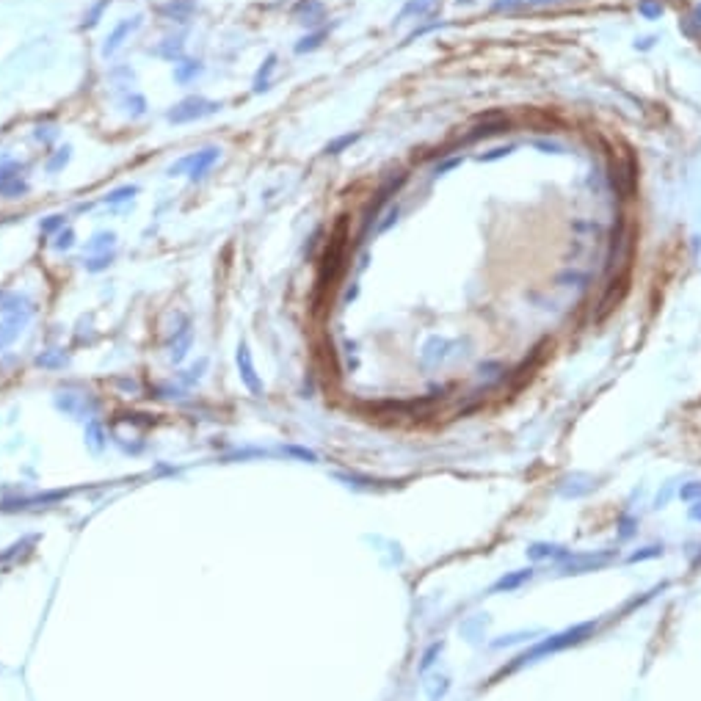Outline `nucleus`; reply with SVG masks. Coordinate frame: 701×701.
<instances>
[{
	"label": "nucleus",
	"mask_w": 701,
	"mask_h": 701,
	"mask_svg": "<svg viewBox=\"0 0 701 701\" xmlns=\"http://www.w3.org/2000/svg\"><path fill=\"white\" fill-rule=\"evenodd\" d=\"M282 453L295 456V459L309 462V464H315V462H318V453H315V450H309V448H301V445H282Z\"/></svg>",
	"instance_id": "4c0bfd02"
},
{
	"label": "nucleus",
	"mask_w": 701,
	"mask_h": 701,
	"mask_svg": "<svg viewBox=\"0 0 701 701\" xmlns=\"http://www.w3.org/2000/svg\"><path fill=\"white\" fill-rule=\"evenodd\" d=\"M205 75V64L199 61V58H180L177 64H174V72H172V78H174V83L177 86H191L194 80H199Z\"/></svg>",
	"instance_id": "4468645a"
},
{
	"label": "nucleus",
	"mask_w": 701,
	"mask_h": 701,
	"mask_svg": "<svg viewBox=\"0 0 701 701\" xmlns=\"http://www.w3.org/2000/svg\"><path fill=\"white\" fill-rule=\"evenodd\" d=\"M533 569H519V572H508V574H502L491 588H489V594H508V591H516L519 585H525L527 580H533Z\"/></svg>",
	"instance_id": "a211bd4d"
},
{
	"label": "nucleus",
	"mask_w": 701,
	"mask_h": 701,
	"mask_svg": "<svg viewBox=\"0 0 701 701\" xmlns=\"http://www.w3.org/2000/svg\"><path fill=\"white\" fill-rule=\"evenodd\" d=\"M663 555V547H644L638 552H632L627 558V563H641V561H652V558H660Z\"/></svg>",
	"instance_id": "79ce46f5"
},
{
	"label": "nucleus",
	"mask_w": 701,
	"mask_h": 701,
	"mask_svg": "<svg viewBox=\"0 0 701 701\" xmlns=\"http://www.w3.org/2000/svg\"><path fill=\"white\" fill-rule=\"evenodd\" d=\"M508 130V119H497V122H489V125H480L475 127L472 133H467V141H477V138H491L497 133H505Z\"/></svg>",
	"instance_id": "7c9ffc66"
},
{
	"label": "nucleus",
	"mask_w": 701,
	"mask_h": 701,
	"mask_svg": "<svg viewBox=\"0 0 701 701\" xmlns=\"http://www.w3.org/2000/svg\"><path fill=\"white\" fill-rule=\"evenodd\" d=\"M205 370H208V359L202 356V359H199L197 365H191L188 370H183V373H180V381H183L185 387H194V384H199V381H202Z\"/></svg>",
	"instance_id": "473e14b6"
},
{
	"label": "nucleus",
	"mask_w": 701,
	"mask_h": 701,
	"mask_svg": "<svg viewBox=\"0 0 701 701\" xmlns=\"http://www.w3.org/2000/svg\"><path fill=\"white\" fill-rule=\"evenodd\" d=\"M516 6H525V0H494L491 3V8H516Z\"/></svg>",
	"instance_id": "3c124183"
},
{
	"label": "nucleus",
	"mask_w": 701,
	"mask_h": 701,
	"mask_svg": "<svg viewBox=\"0 0 701 701\" xmlns=\"http://www.w3.org/2000/svg\"><path fill=\"white\" fill-rule=\"evenodd\" d=\"M635 525H638V519H621V530H619V536H621V538H630V536L635 533Z\"/></svg>",
	"instance_id": "8fccbe9b"
},
{
	"label": "nucleus",
	"mask_w": 701,
	"mask_h": 701,
	"mask_svg": "<svg viewBox=\"0 0 701 701\" xmlns=\"http://www.w3.org/2000/svg\"><path fill=\"white\" fill-rule=\"evenodd\" d=\"M442 649H445V644H442V641L431 644V646L426 649V655H423V660H420V666H417V668H420V671H428V668L437 663V657L442 655Z\"/></svg>",
	"instance_id": "58836bf2"
},
{
	"label": "nucleus",
	"mask_w": 701,
	"mask_h": 701,
	"mask_svg": "<svg viewBox=\"0 0 701 701\" xmlns=\"http://www.w3.org/2000/svg\"><path fill=\"white\" fill-rule=\"evenodd\" d=\"M133 78H136V75H133L130 66H113V69H111V80H113V86H119V89H127Z\"/></svg>",
	"instance_id": "ea45409f"
},
{
	"label": "nucleus",
	"mask_w": 701,
	"mask_h": 701,
	"mask_svg": "<svg viewBox=\"0 0 701 701\" xmlns=\"http://www.w3.org/2000/svg\"><path fill=\"white\" fill-rule=\"evenodd\" d=\"M69 161H72V147L64 144V147H58L55 152H50V158L44 161V172H47V174H58V172H64V169L69 166Z\"/></svg>",
	"instance_id": "393cba45"
},
{
	"label": "nucleus",
	"mask_w": 701,
	"mask_h": 701,
	"mask_svg": "<svg viewBox=\"0 0 701 701\" xmlns=\"http://www.w3.org/2000/svg\"><path fill=\"white\" fill-rule=\"evenodd\" d=\"M133 197H138V185H119V188L108 191L102 202H105V205H111V208H116V205H125V202H130Z\"/></svg>",
	"instance_id": "2f4dec72"
},
{
	"label": "nucleus",
	"mask_w": 701,
	"mask_h": 701,
	"mask_svg": "<svg viewBox=\"0 0 701 701\" xmlns=\"http://www.w3.org/2000/svg\"><path fill=\"white\" fill-rule=\"evenodd\" d=\"M149 55L163 58L169 64H177L180 58H185V42H183V36H166L155 47H149Z\"/></svg>",
	"instance_id": "ddd939ff"
},
{
	"label": "nucleus",
	"mask_w": 701,
	"mask_h": 701,
	"mask_svg": "<svg viewBox=\"0 0 701 701\" xmlns=\"http://www.w3.org/2000/svg\"><path fill=\"white\" fill-rule=\"evenodd\" d=\"M290 17L301 25H318L323 17H326V3L323 0H298L293 8H290Z\"/></svg>",
	"instance_id": "f8f14e48"
},
{
	"label": "nucleus",
	"mask_w": 701,
	"mask_h": 701,
	"mask_svg": "<svg viewBox=\"0 0 701 701\" xmlns=\"http://www.w3.org/2000/svg\"><path fill=\"white\" fill-rule=\"evenodd\" d=\"M108 8H111V0H94V3L86 8L80 28H97V25H100V19H102V14H105Z\"/></svg>",
	"instance_id": "c756f323"
},
{
	"label": "nucleus",
	"mask_w": 701,
	"mask_h": 701,
	"mask_svg": "<svg viewBox=\"0 0 701 701\" xmlns=\"http://www.w3.org/2000/svg\"><path fill=\"white\" fill-rule=\"evenodd\" d=\"M513 149H516L513 144H505V147H494V149H489V152L477 155V161H483V163H494V161H502V158H508Z\"/></svg>",
	"instance_id": "a19ab883"
},
{
	"label": "nucleus",
	"mask_w": 701,
	"mask_h": 701,
	"mask_svg": "<svg viewBox=\"0 0 701 701\" xmlns=\"http://www.w3.org/2000/svg\"><path fill=\"white\" fill-rule=\"evenodd\" d=\"M58 136H61V130H58L55 125H36V127H33V141L42 144V147H50Z\"/></svg>",
	"instance_id": "f704fd0d"
},
{
	"label": "nucleus",
	"mask_w": 701,
	"mask_h": 701,
	"mask_svg": "<svg viewBox=\"0 0 701 701\" xmlns=\"http://www.w3.org/2000/svg\"><path fill=\"white\" fill-rule=\"evenodd\" d=\"M273 72H276V55L271 53L262 64H260V69L254 72V80H251V91L254 94H265V91H271V83H273Z\"/></svg>",
	"instance_id": "dca6fc26"
},
{
	"label": "nucleus",
	"mask_w": 701,
	"mask_h": 701,
	"mask_svg": "<svg viewBox=\"0 0 701 701\" xmlns=\"http://www.w3.org/2000/svg\"><path fill=\"white\" fill-rule=\"evenodd\" d=\"M119 108H122V113L125 116H130V119H141V116H147V111H149V102H147V97L144 94H138V91H125L122 94V100H119Z\"/></svg>",
	"instance_id": "f3484780"
},
{
	"label": "nucleus",
	"mask_w": 701,
	"mask_h": 701,
	"mask_svg": "<svg viewBox=\"0 0 701 701\" xmlns=\"http://www.w3.org/2000/svg\"><path fill=\"white\" fill-rule=\"evenodd\" d=\"M55 409L75 420H91L97 412V401L89 392H55Z\"/></svg>",
	"instance_id": "20e7f679"
},
{
	"label": "nucleus",
	"mask_w": 701,
	"mask_h": 701,
	"mask_svg": "<svg viewBox=\"0 0 701 701\" xmlns=\"http://www.w3.org/2000/svg\"><path fill=\"white\" fill-rule=\"evenodd\" d=\"M36 367H42V370H64L66 365H69V354L64 351V348H47V351H42V354H36Z\"/></svg>",
	"instance_id": "aec40b11"
},
{
	"label": "nucleus",
	"mask_w": 701,
	"mask_h": 701,
	"mask_svg": "<svg viewBox=\"0 0 701 701\" xmlns=\"http://www.w3.org/2000/svg\"><path fill=\"white\" fill-rule=\"evenodd\" d=\"M64 497H66L64 489H55V491H47V494H33V497H14V500H3V502H0V511H25V508L58 502V500H64Z\"/></svg>",
	"instance_id": "9b49d317"
},
{
	"label": "nucleus",
	"mask_w": 701,
	"mask_h": 701,
	"mask_svg": "<svg viewBox=\"0 0 701 701\" xmlns=\"http://www.w3.org/2000/svg\"><path fill=\"white\" fill-rule=\"evenodd\" d=\"M450 348V343L445 340V337H431L426 345H423V362L426 365H437V362H442V359H448V351Z\"/></svg>",
	"instance_id": "4be33fe9"
},
{
	"label": "nucleus",
	"mask_w": 701,
	"mask_h": 701,
	"mask_svg": "<svg viewBox=\"0 0 701 701\" xmlns=\"http://www.w3.org/2000/svg\"><path fill=\"white\" fill-rule=\"evenodd\" d=\"M116 246V233L113 230H100L86 240V254H100V251H113Z\"/></svg>",
	"instance_id": "b1692460"
},
{
	"label": "nucleus",
	"mask_w": 701,
	"mask_h": 701,
	"mask_svg": "<svg viewBox=\"0 0 701 701\" xmlns=\"http://www.w3.org/2000/svg\"><path fill=\"white\" fill-rule=\"evenodd\" d=\"M362 138V133L356 130V133H343V136H337V138H331L326 147H323V155H343L348 147H354L356 141Z\"/></svg>",
	"instance_id": "cd10ccee"
},
{
	"label": "nucleus",
	"mask_w": 701,
	"mask_h": 701,
	"mask_svg": "<svg viewBox=\"0 0 701 701\" xmlns=\"http://www.w3.org/2000/svg\"><path fill=\"white\" fill-rule=\"evenodd\" d=\"M530 3H558V0H530Z\"/></svg>",
	"instance_id": "5fc2aeb1"
},
{
	"label": "nucleus",
	"mask_w": 701,
	"mask_h": 701,
	"mask_svg": "<svg viewBox=\"0 0 701 701\" xmlns=\"http://www.w3.org/2000/svg\"><path fill=\"white\" fill-rule=\"evenodd\" d=\"M55 240H53V248L55 251H69L75 243H78V235H75V230L72 227H64L58 235H53Z\"/></svg>",
	"instance_id": "e433bc0d"
},
{
	"label": "nucleus",
	"mask_w": 701,
	"mask_h": 701,
	"mask_svg": "<svg viewBox=\"0 0 701 701\" xmlns=\"http://www.w3.org/2000/svg\"><path fill=\"white\" fill-rule=\"evenodd\" d=\"M0 312H6V315H11V312H33V301L25 293L0 290Z\"/></svg>",
	"instance_id": "412c9836"
},
{
	"label": "nucleus",
	"mask_w": 701,
	"mask_h": 701,
	"mask_svg": "<svg viewBox=\"0 0 701 701\" xmlns=\"http://www.w3.org/2000/svg\"><path fill=\"white\" fill-rule=\"evenodd\" d=\"M86 445L91 448V450H102L105 445H108V434H105V428H102V423L100 420H86Z\"/></svg>",
	"instance_id": "bb28decb"
},
{
	"label": "nucleus",
	"mask_w": 701,
	"mask_h": 701,
	"mask_svg": "<svg viewBox=\"0 0 701 701\" xmlns=\"http://www.w3.org/2000/svg\"><path fill=\"white\" fill-rule=\"evenodd\" d=\"M28 318H30V312H11V315H6L0 320V354L8 351L19 340V334L25 331Z\"/></svg>",
	"instance_id": "1a4fd4ad"
},
{
	"label": "nucleus",
	"mask_w": 701,
	"mask_h": 701,
	"mask_svg": "<svg viewBox=\"0 0 701 701\" xmlns=\"http://www.w3.org/2000/svg\"><path fill=\"white\" fill-rule=\"evenodd\" d=\"M224 102L221 100H210V97H202V94H191V97H183L180 102H174L169 111H166V122L169 125H191V122H202L208 116H216L221 113Z\"/></svg>",
	"instance_id": "f03ea898"
},
{
	"label": "nucleus",
	"mask_w": 701,
	"mask_h": 701,
	"mask_svg": "<svg viewBox=\"0 0 701 701\" xmlns=\"http://www.w3.org/2000/svg\"><path fill=\"white\" fill-rule=\"evenodd\" d=\"M439 0H406V6L401 8V14H398V19L395 22H403V19H409V17H426V14H431L434 11V6H437Z\"/></svg>",
	"instance_id": "a878e982"
},
{
	"label": "nucleus",
	"mask_w": 701,
	"mask_h": 701,
	"mask_svg": "<svg viewBox=\"0 0 701 701\" xmlns=\"http://www.w3.org/2000/svg\"><path fill=\"white\" fill-rule=\"evenodd\" d=\"M235 365H237V376L243 381V387L251 392V395H262L265 392V384L254 367V359H251V351H248V343L240 340L237 348H235Z\"/></svg>",
	"instance_id": "6e6552de"
},
{
	"label": "nucleus",
	"mask_w": 701,
	"mask_h": 701,
	"mask_svg": "<svg viewBox=\"0 0 701 701\" xmlns=\"http://www.w3.org/2000/svg\"><path fill=\"white\" fill-rule=\"evenodd\" d=\"M655 36H644V39H635V50H652L655 47Z\"/></svg>",
	"instance_id": "603ef678"
},
{
	"label": "nucleus",
	"mask_w": 701,
	"mask_h": 701,
	"mask_svg": "<svg viewBox=\"0 0 701 701\" xmlns=\"http://www.w3.org/2000/svg\"><path fill=\"white\" fill-rule=\"evenodd\" d=\"M680 497H682L685 502H691V500H696V497H701V480H693V483L682 486V489H680Z\"/></svg>",
	"instance_id": "a18cd8bd"
},
{
	"label": "nucleus",
	"mask_w": 701,
	"mask_h": 701,
	"mask_svg": "<svg viewBox=\"0 0 701 701\" xmlns=\"http://www.w3.org/2000/svg\"><path fill=\"white\" fill-rule=\"evenodd\" d=\"M688 516H691L693 522H701V500H696V502L688 508Z\"/></svg>",
	"instance_id": "864d4df0"
},
{
	"label": "nucleus",
	"mask_w": 701,
	"mask_h": 701,
	"mask_svg": "<svg viewBox=\"0 0 701 701\" xmlns=\"http://www.w3.org/2000/svg\"><path fill=\"white\" fill-rule=\"evenodd\" d=\"M555 282H558L561 287H580L577 282H588V276H583V273H574V271H572V273H561Z\"/></svg>",
	"instance_id": "c03bdc74"
},
{
	"label": "nucleus",
	"mask_w": 701,
	"mask_h": 701,
	"mask_svg": "<svg viewBox=\"0 0 701 701\" xmlns=\"http://www.w3.org/2000/svg\"><path fill=\"white\" fill-rule=\"evenodd\" d=\"M536 632H522V635H502L500 641H494L491 646L494 649H502V646H511V644H519V641H525V638H533Z\"/></svg>",
	"instance_id": "49530a36"
},
{
	"label": "nucleus",
	"mask_w": 701,
	"mask_h": 701,
	"mask_svg": "<svg viewBox=\"0 0 701 701\" xmlns=\"http://www.w3.org/2000/svg\"><path fill=\"white\" fill-rule=\"evenodd\" d=\"M219 158H221V147H205V149H199V152H191V155L174 161V163L166 169V174H169V177L185 174L191 183H199V180L219 163Z\"/></svg>",
	"instance_id": "7ed1b4c3"
},
{
	"label": "nucleus",
	"mask_w": 701,
	"mask_h": 701,
	"mask_svg": "<svg viewBox=\"0 0 701 701\" xmlns=\"http://www.w3.org/2000/svg\"><path fill=\"white\" fill-rule=\"evenodd\" d=\"M462 163H464V158H462V155H459V158H450V161L439 163V166L434 169V174H437V177H439V174H448L450 169H456V166H462Z\"/></svg>",
	"instance_id": "de8ad7c7"
},
{
	"label": "nucleus",
	"mask_w": 701,
	"mask_h": 701,
	"mask_svg": "<svg viewBox=\"0 0 701 701\" xmlns=\"http://www.w3.org/2000/svg\"><path fill=\"white\" fill-rule=\"evenodd\" d=\"M329 39V28H318V30H309V33H304L295 44H293V50L298 53V55H304V53H315L323 42Z\"/></svg>",
	"instance_id": "5701e85b"
},
{
	"label": "nucleus",
	"mask_w": 701,
	"mask_h": 701,
	"mask_svg": "<svg viewBox=\"0 0 701 701\" xmlns=\"http://www.w3.org/2000/svg\"><path fill=\"white\" fill-rule=\"evenodd\" d=\"M113 262V251H100V254H83V268L89 273H100V271H108Z\"/></svg>",
	"instance_id": "c85d7f7f"
},
{
	"label": "nucleus",
	"mask_w": 701,
	"mask_h": 701,
	"mask_svg": "<svg viewBox=\"0 0 701 701\" xmlns=\"http://www.w3.org/2000/svg\"><path fill=\"white\" fill-rule=\"evenodd\" d=\"M66 227V216L64 213H53V216H44L39 221V233L42 235H58Z\"/></svg>",
	"instance_id": "72a5a7b5"
},
{
	"label": "nucleus",
	"mask_w": 701,
	"mask_h": 701,
	"mask_svg": "<svg viewBox=\"0 0 701 701\" xmlns=\"http://www.w3.org/2000/svg\"><path fill=\"white\" fill-rule=\"evenodd\" d=\"M22 172H25V166L19 161L0 163V197L3 199H19L28 194V180Z\"/></svg>",
	"instance_id": "423d86ee"
},
{
	"label": "nucleus",
	"mask_w": 701,
	"mask_h": 701,
	"mask_svg": "<svg viewBox=\"0 0 701 701\" xmlns=\"http://www.w3.org/2000/svg\"><path fill=\"white\" fill-rule=\"evenodd\" d=\"M616 558V549H605V552H583L574 555L569 552L566 561H561V574H585V572H597L602 566H608Z\"/></svg>",
	"instance_id": "39448f33"
},
{
	"label": "nucleus",
	"mask_w": 701,
	"mask_h": 701,
	"mask_svg": "<svg viewBox=\"0 0 701 701\" xmlns=\"http://www.w3.org/2000/svg\"><path fill=\"white\" fill-rule=\"evenodd\" d=\"M194 8H197L194 0H169V3H163L158 8V14L166 17V19H172V22H188L191 14H194Z\"/></svg>",
	"instance_id": "6ab92c4d"
},
{
	"label": "nucleus",
	"mask_w": 701,
	"mask_h": 701,
	"mask_svg": "<svg viewBox=\"0 0 701 701\" xmlns=\"http://www.w3.org/2000/svg\"><path fill=\"white\" fill-rule=\"evenodd\" d=\"M666 11V3L663 0H638V14L644 19H660Z\"/></svg>",
	"instance_id": "c9c22d12"
},
{
	"label": "nucleus",
	"mask_w": 701,
	"mask_h": 701,
	"mask_svg": "<svg viewBox=\"0 0 701 701\" xmlns=\"http://www.w3.org/2000/svg\"><path fill=\"white\" fill-rule=\"evenodd\" d=\"M141 25H144V17H141V14L127 17V19H119V22L111 28V33L105 36V42H102V47H100V55H102V58L116 55V53L122 50V44L130 42V36H133Z\"/></svg>",
	"instance_id": "0eeeda50"
},
{
	"label": "nucleus",
	"mask_w": 701,
	"mask_h": 701,
	"mask_svg": "<svg viewBox=\"0 0 701 701\" xmlns=\"http://www.w3.org/2000/svg\"><path fill=\"white\" fill-rule=\"evenodd\" d=\"M398 219H401V208H398V205H392V208L387 210L384 221H381V224H376V233H387L392 224H398Z\"/></svg>",
	"instance_id": "37998d69"
},
{
	"label": "nucleus",
	"mask_w": 701,
	"mask_h": 701,
	"mask_svg": "<svg viewBox=\"0 0 701 701\" xmlns=\"http://www.w3.org/2000/svg\"><path fill=\"white\" fill-rule=\"evenodd\" d=\"M533 147H536V149H541L544 155H558V152H561V147H558V144H552V141H533Z\"/></svg>",
	"instance_id": "09e8293b"
},
{
	"label": "nucleus",
	"mask_w": 701,
	"mask_h": 701,
	"mask_svg": "<svg viewBox=\"0 0 701 701\" xmlns=\"http://www.w3.org/2000/svg\"><path fill=\"white\" fill-rule=\"evenodd\" d=\"M594 632H597V621H583V624H574V627H569V630H563V632H555V635L538 641L536 646H530L527 652H522L508 668H502V674H511V671H516V668H522V666H530V663H536V660H541V657H547V655H555V652H563V649H569V646H577V644H583L585 638H591Z\"/></svg>",
	"instance_id": "f257e3e1"
},
{
	"label": "nucleus",
	"mask_w": 701,
	"mask_h": 701,
	"mask_svg": "<svg viewBox=\"0 0 701 701\" xmlns=\"http://www.w3.org/2000/svg\"><path fill=\"white\" fill-rule=\"evenodd\" d=\"M194 348V329H191V320H183V326L180 329H174V334H172V343H169V362H174V365H180L185 356H188V351Z\"/></svg>",
	"instance_id": "9d476101"
},
{
	"label": "nucleus",
	"mask_w": 701,
	"mask_h": 701,
	"mask_svg": "<svg viewBox=\"0 0 701 701\" xmlns=\"http://www.w3.org/2000/svg\"><path fill=\"white\" fill-rule=\"evenodd\" d=\"M527 558H530L533 563H538V561H566V558H569V549L561 547V544L538 541V544H530V547H527Z\"/></svg>",
	"instance_id": "2eb2a0df"
}]
</instances>
